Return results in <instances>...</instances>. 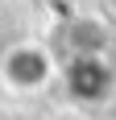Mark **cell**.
<instances>
[{"mask_svg": "<svg viewBox=\"0 0 116 120\" xmlns=\"http://www.w3.org/2000/svg\"><path fill=\"white\" fill-rule=\"evenodd\" d=\"M0 79L17 91V95H33L42 87L54 79V58H50L42 46L33 41H21V46H12L0 62Z\"/></svg>", "mask_w": 116, "mask_h": 120, "instance_id": "6da1fadb", "label": "cell"}]
</instances>
